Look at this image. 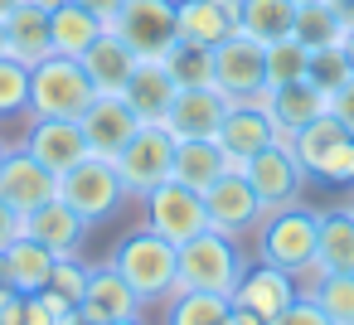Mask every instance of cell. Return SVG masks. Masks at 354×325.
<instances>
[{"label":"cell","instance_id":"ffe728a7","mask_svg":"<svg viewBox=\"0 0 354 325\" xmlns=\"http://www.w3.org/2000/svg\"><path fill=\"white\" fill-rule=\"evenodd\" d=\"M272 141H277V127H272V117H267L262 102H228V117L218 127V146H223V156L238 170L248 165V156H257Z\"/></svg>","mask_w":354,"mask_h":325},{"label":"cell","instance_id":"f546056e","mask_svg":"<svg viewBox=\"0 0 354 325\" xmlns=\"http://www.w3.org/2000/svg\"><path fill=\"white\" fill-rule=\"evenodd\" d=\"M315 262H320L325 272H354V209H330V214H320Z\"/></svg>","mask_w":354,"mask_h":325},{"label":"cell","instance_id":"2e32d148","mask_svg":"<svg viewBox=\"0 0 354 325\" xmlns=\"http://www.w3.org/2000/svg\"><path fill=\"white\" fill-rule=\"evenodd\" d=\"M296 296H301V291H296V277H291L286 267H272V262H252V267L238 277V286H233V306L262 315L267 325H272Z\"/></svg>","mask_w":354,"mask_h":325},{"label":"cell","instance_id":"d4e9b609","mask_svg":"<svg viewBox=\"0 0 354 325\" xmlns=\"http://www.w3.org/2000/svg\"><path fill=\"white\" fill-rule=\"evenodd\" d=\"M102 35H107V20L93 15L88 6H78V0H59V6H49V39H54V54L83 59Z\"/></svg>","mask_w":354,"mask_h":325},{"label":"cell","instance_id":"1f68e13d","mask_svg":"<svg viewBox=\"0 0 354 325\" xmlns=\"http://www.w3.org/2000/svg\"><path fill=\"white\" fill-rule=\"evenodd\" d=\"M233 296H218V291H175L165 301V325H223Z\"/></svg>","mask_w":354,"mask_h":325},{"label":"cell","instance_id":"816d5d0a","mask_svg":"<svg viewBox=\"0 0 354 325\" xmlns=\"http://www.w3.org/2000/svg\"><path fill=\"white\" fill-rule=\"evenodd\" d=\"M349 209H354V204H349Z\"/></svg>","mask_w":354,"mask_h":325},{"label":"cell","instance_id":"7402d4cb","mask_svg":"<svg viewBox=\"0 0 354 325\" xmlns=\"http://www.w3.org/2000/svg\"><path fill=\"white\" fill-rule=\"evenodd\" d=\"M228 117V98L218 88H180L170 112H165V131L180 141V136H218Z\"/></svg>","mask_w":354,"mask_h":325},{"label":"cell","instance_id":"60d3db41","mask_svg":"<svg viewBox=\"0 0 354 325\" xmlns=\"http://www.w3.org/2000/svg\"><path fill=\"white\" fill-rule=\"evenodd\" d=\"M20 233H25V214L0 199V252H6V243H15Z\"/></svg>","mask_w":354,"mask_h":325},{"label":"cell","instance_id":"bcb514c9","mask_svg":"<svg viewBox=\"0 0 354 325\" xmlns=\"http://www.w3.org/2000/svg\"><path fill=\"white\" fill-rule=\"evenodd\" d=\"M10 286V277H6V252H0V291H6Z\"/></svg>","mask_w":354,"mask_h":325},{"label":"cell","instance_id":"b9f144b4","mask_svg":"<svg viewBox=\"0 0 354 325\" xmlns=\"http://www.w3.org/2000/svg\"><path fill=\"white\" fill-rule=\"evenodd\" d=\"M78 6H88L93 15H102V20H112V15H117V10L127 6V0H78Z\"/></svg>","mask_w":354,"mask_h":325},{"label":"cell","instance_id":"7c38bea8","mask_svg":"<svg viewBox=\"0 0 354 325\" xmlns=\"http://www.w3.org/2000/svg\"><path fill=\"white\" fill-rule=\"evenodd\" d=\"M204 214H209V228H218L228 238H248L267 209H262L257 189L248 185V175L243 170H228V175H218L204 189Z\"/></svg>","mask_w":354,"mask_h":325},{"label":"cell","instance_id":"3957f363","mask_svg":"<svg viewBox=\"0 0 354 325\" xmlns=\"http://www.w3.org/2000/svg\"><path fill=\"white\" fill-rule=\"evenodd\" d=\"M97 88L93 78L83 73L78 59H64V54H49L30 68V117H64V122H78L88 107H93Z\"/></svg>","mask_w":354,"mask_h":325},{"label":"cell","instance_id":"f1b7e54d","mask_svg":"<svg viewBox=\"0 0 354 325\" xmlns=\"http://www.w3.org/2000/svg\"><path fill=\"white\" fill-rule=\"evenodd\" d=\"M296 25V6L291 0H238V35L257 39L262 49L286 39Z\"/></svg>","mask_w":354,"mask_h":325},{"label":"cell","instance_id":"8fae6325","mask_svg":"<svg viewBox=\"0 0 354 325\" xmlns=\"http://www.w3.org/2000/svg\"><path fill=\"white\" fill-rule=\"evenodd\" d=\"M243 175L257 189L262 209H281V204H296L306 194V170H301V160H296V151L286 141H272L257 156H248Z\"/></svg>","mask_w":354,"mask_h":325},{"label":"cell","instance_id":"8d00e7d4","mask_svg":"<svg viewBox=\"0 0 354 325\" xmlns=\"http://www.w3.org/2000/svg\"><path fill=\"white\" fill-rule=\"evenodd\" d=\"M306 78L330 98L339 83H349V59H344V44H325V49H310V68Z\"/></svg>","mask_w":354,"mask_h":325},{"label":"cell","instance_id":"e575fe53","mask_svg":"<svg viewBox=\"0 0 354 325\" xmlns=\"http://www.w3.org/2000/svg\"><path fill=\"white\" fill-rule=\"evenodd\" d=\"M306 68H310V49L301 44V39H277V44H267V88H281V83H296V78H306Z\"/></svg>","mask_w":354,"mask_h":325},{"label":"cell","instance_id":"f35d334b","mask_svg":"<svg viewBox=\"0 0 354 325\" xmlns=\"http://www.w3.org/2000/svg\"><path fill=\"white\" fill-rule=\"evenodd\" d=\"M272 325H335V320H330V315H325L310 296H296V301H291V306H286Z\"/></svg>","mask_w":354,"mask_h":325},{"label":"cell","instance_id":"603a6c76","mask_svg":"<svg viewBox=\"0 0 354 325\" xmlns=\"http://www.w3.org/2000/svg\"><path fill=\"white\" fill-rule=\"evenodd\" d=\"M88 219H78V209L73 204H64L59 194L49 199V204H39V209H30L25 214V233L30 238H39L54 257H68V252H78L83 248V238H88Z\"/></svg>","mask_w":354,"mask_h":325},{"label":"cell","instance_id":"d6986e66","mask_svg":"<svg viewBox=\"0 0 354 325\" xmlns=\"http://www.w3.org/2000/svg\"><path fill=\"white\" fill-rule=\"evenodd\" d=\"M175 93H180V83L170 78L165 59H141L136 73H131L127 88H122V98H127V107L141 117V127H165V112H170Z\"/></svg>","mask_w":354,"mask_h":325},{"label":"cell","instance_id":"ab89813d","mask_svg":"<svg viewBox=\"0 0 354 325\" xmlns=\"http://www.w3.org/2000/svg\"><path fill=\"white\" fill-rule=\"evenodd\" d=\"M349 136H354V73H349V83H339L335 93H330V107H325Z\"/></svg>","mask_w":354,"mask_h":325},{"label":"cell","instance_id":"8992f818","mask_svg":"<svg viewBox=\"0 0 354 325\" xmlns=\"http://www.w3.org/2000/svg\"><path fill=\"white\" fill-rule=\"evenodd\" d=\"M59 199L73 204L78 219L102 223V219H112V214L127 204V189H122V175H117L112 160H102V156H83L73 170L59 175Z\"/></svg>","mask_w":354,"mask_h":325},{"label":"cell","instance_id":"7bdbcfd3","mask_svg":"<svg viewBox=\"0 0 354 325\" xmlns=\"http://www.w3.org/2000/svg\"><path fill=\"white\" fill-rule=\"evenodd\" d=\"M223 325H267V320H262V315H252V310H243V306H228Z\"/></svg>","mask_w":354,"mask_h":325},{"label":"cell","instance_id":"d590c367","mask_svg":"<svg viewBox=\"0 0 354 325\" xmlns=\"http://www.w3.org/2000/svg\"><path fill=\"white\" fill-rule=\"evenodd\" d=\"M20 112H30V64L6 54L0 59V122H10Z\"/></svg>","mask_w":354,"mask_h":325},{"label":"cell","instance_id":"836d02e7","mask_svg":"<svg viewBox=\"0 0 354 325\" xmlns=\"http://www.w3.org/2000/svg\"><path fill=\"white\" fill-rule=\"evenodd\" d=\"M310 301H315L335 325H354V272H325L320 286L310 291Z\"/></svg>","mask_w":354,"mask_h":325},{"label":"cell","instance_id":"cb8c5ba5","mask_svg":"<svg viewBox=\"0 0 354 325\" xmlns=\"http://www.w3.org/2000/svg\"><path fill=\"white\" fill-rule=\"evenodd\" d=\"M228 170H238L228 156H223V146H218V136H180L175 141V165H170V180H180V185H189V189H209L218 175H228Z\"/></svg>","mask_w":354,"mask_h":325},{"label":"cell","instance_id":"7dc6e473","mask_svg":"<svg viewBox=\"0 0 354 325\" xmlns=\"http://www.w3.org/2000/svg\"><path fill=\"white\" fill-rule=\"evenodd\" d=\"M107 325H146L141 315H131V320H107Z\"/></svg>","mask_w":354,"mask_h":325},{"label":"cell","instance_id":"9a60e30c","mask_svg":"<svg viewBox=\"0 0 354 325\" xmlns=\"http://www.w3.org/2000/svg\"><path fill=\"white\" fill-rule=\"evenodd\" d=\"M20 146H25L44 170H54V175L73 170L83 156H93L83 127H78V122H64V117H30V131H25Z\"/></svg>","mask_w":354,"mask_h":325},{"label":"cell","instance_id":"e0dca14e","mask_svg":"<svg viewBox=\"0 0 354 325\" xmlns=\"http://www.w3.org/2000/svg\"><path fill=\"white\" fill-rule=\"evenodd\" d=\"M78 310H83V320L107 325V320H131V315H141L146 306H141V296L127 286V277H122L112 262H102V267H88V286H83Z\"/></svg>","mask_w":354,"mask_h":325},{"label":"cell","instance_id":"74e56055","mask_svg":"<svg viewBox=\"0 0 354 325\" xmlns=\"http://www.w3.org/2000/svg\"><path fill=\"white\" fill-rule=\"evenodd\" d=\"M83 286H88V267L78 262V252H68V257H54V277H49V286L44 291H54V296H64V301H83Z\"/></svg>","mask_w":354,"mask_h":325},{"label":"cell","instance_id":"7a4b0ae2","mask_svg":"<svg viewBox=\"0 0 354 325\" xmlns=\"http://www.w3.org/2000/svg\"><path fill=\"white\" fill-rule=\"evenodd\" d=\"M315 238H320V209L310 204H281V209H267L252 228V252L257 262H272V267H286V272H301L310 257H315Z\"/></svg>","mask_w":354,"mask_h":325},{"label":"cell","instance_id":"ac0fdd59","mask_svg":"<svg viewBox=\"0 0 354 325\" xmlns=\"http://www.w3.org/2000/svg\"><path fill=\"white\" fill-rule=\"evenodd\" d=\"M257 102L267 107V117H272V127H277V141H291L301 127H310V122L330 107V98H325L310 78H296V83L267 88Z\"/></svg>","mask_w":354,"mask_h":325},{"label":"cell","instance_id":"d6a6232c","mask_svg":"<svg viewBox=\"0 0 354 325\" xmlns=\"http://www.w3.org/2000/svg\"><path fill=\"white\" fill-rule=\"evenodd\" d=\"M165 68L180 88H214V49H199V44H185L175 39L165 49Z\"/></svg>","mask_w":354,"mask_h":325},{"label":"cell","instance_id":"30bf717a","mask_svg":"<svg viewBox=\"0 0 354 325\" xmlns=\"http://www.w3.org/2000/svg\"><path fill=\"white\" fill-rule=\"evenodd\" d=\"M141 209H146V228H151V233H160V238H170L175 248L209 228L204 194H199V189H189V185H180V180L156 185V189L141 199Z\"/></svg>","mask_w":354,"mask_h":325},{"label":"cell","instance_id":"c3c4849f","mask_svg":"<svg viewBox=\"0 0 354 325\" xmlns=\"http://www.w3.org/2000/svg\"><path fill=\"white\" fill-rule=\"evenodd\" d=\"M0 59H6V20H0Z\"/></svg>","mask_w":354,"mask_h":325},{"label":"cell","instance_id":"ba28073f","mask_svg":"<svg viewBox=\"0 0 354 325\" xmlns=\"http://www.w3.org/2000/svg\"><path fill=\"white\" fill-rule=\"evenodd\" d=\"M107 30L127 49H136V59H165V49L180 39L175 0H127V6L107 20Z\"/></svg>","mask_w":354,"mask_h":325},{"label":"cell","instance_id":"ee69618b","mask_svg":"<svg viewBox=\"0 0 354 325\" xmlns=\"http://www.w3.org/2000/svg\"><path fill=\"white\" fill-rule=\"evenodd\" d=\"M344 59H349V73H354V30L344 35Z\"/></svg>","mask_w":354,"mask_h":325},{"label":"cell","instance_id":"f907efd6","mask_svg":"<svg viewBox=\"0 0 354 325\" xmlns=\"http://www.w3.org/2000/svg\"><path fill=\"white\" fill-rule=\"evenodd\" d=\"M6 151H10V146H0V160H6Z\"/></svg>","mask_w":354,"mask_h":325},{"label":"cell","instance_id":"6da1fadb","mask_svg":"<svg viewBox=\"0 0 354 325\" xmlns=\"http://www.w3.org/2000/svg\"><path fill=\"white\" fill-rule=\"evenodd\" d=\"M107 262L127 277V286L141 296V306H165L180 291V248L151 228L127 233Z\"/></svg>","mask_w":354,"mask_h":325},{"label":"cell","instance_id":"4316f807","mask_svg":"<svg viewBox=\"0 0 354 325\" xmlns=\"http://www.w3.org/2000/svg\"><path fill=\"white\" fill-rule=\"evenodd\" d=\"M78 64H83V73L93 78V88H97V93H117V98H122V88H127V78L136 73V64H141V59H136V49H127V44L107 30V35H102V39H97Z\"/></svg>","mask_w":354,"mask_h":325},{"label":"cell","instance_id":"681fc988","mask_svg":"<svg viewBox=\"0 0 354 325\" xmlns=\"http://www.w3.org/2000/svg\"><path fill=\"white\" fill-rule=\"evenodd\" d=\"M291 6H296V10H301V6H325V0H291Z\"/></svg>","mask_w":354,"mask_h":325},{"label":"cell","instance_id":"f6af8a7d","mask_svg":"<svg viewBox=\"0 0 354 325\" xmlns=\"http://www.w3.org/2000/svg\"><path fill=\"white\" fill-rule=\"evenodd\" d=\"M20 6H25V0H0V20H6L10 10H20Z\"/></svg>","mask_w":354,"mask_h":325},{"label":"cell","instance_id":"5bb4252c","mask_svg":"<svg viewBox=\"0 0 354 325\" xmlns=\"http://www.w3.org/2000/svg\"><path fill=\"white\" fill-rule=\"evenodd\" d=\"M78 127H83V136H88V151H93V156L117 160V151L141 131V117L127 107V98H117V93H97V98H93V107L78 117Z\"/></svg>","mask_w":354,"mask_h":325},{"label":"cell","instance_id":"277c9868","mask_svg":"<svg viewBox=\"0 0 354 325\" xmlns=\"http://www.w3.org/2000/svg\"><path fill=\"white\" fill-rule=\"evenodd\" d=\"M243 272H248V257H243L238 238H228L218 228H204L189 243H180V286L185 291L233 296V286H238Z\"/></svg>","mask_w":354,"mask_h":325},{"label":"cell","instance_id":"83f0119b","mask_svg":"<svg viewBox=\"0 0 354 325\" xmlns=\"http://www.w3.org/2000/svg\"><path fill=\"white\" fill-rule=\"evenodd\" d=\"M6 277H10V286H15L20 296H35V291H44L49 277H54V252H49L39 238L20 233L15 243H6Z\"/></svg>","mask_w":354,"mask_h":325},{"label":"cell","instance_id":"4dcf8cb0","mask_svg":"<svg viewBox=\"0 0 354 325\" xmlns=\"http://www.w3.org/2000/svg\"><path fill=\"white\" fill-rule=\"evenodd\" d=\"M349 25L339 15L335 0H325V6H301L296 10V25H291V39H301L306 49H325V44H344Z\"/></svg>","mask_w":354,"mask_h":325},{"label":"cell","instance_id":"9c48e42d","mask_svg":"<svg viewBox=\"0 0 354 325\" xmlns=\"http://www.w3.org/2000/svg\"><path fill=\"white\" fill-rule=\"evenodd\" d=\"M214 88L228 102H257L267 93V49L248 35H228L214 49Z\"/></svg>","mask_w":354,"mask_h":325},{"label":"cell","instance_id":"484cf974","mask_svg":"<svg viewBox=\"0 0 354 325\" xmlns=\"http://www.w3.org/2000/svg\"><path fill=\"white\" fill-rule=\"evenodd\" d=\"M6 54L20 59V64H30V68L54 54V39H49V6L25 0L20 10L6 15Z\"/></svg>","mask_w":354,"mask_h":325},{"label":"cell","instance_id":"4fadbf2b","mask_svg":"<svg viewBox=\"0 0 354 325\" xmlns=\"http://www.w3.org/2000/svg\"><path fill=\"white\" fill-rule=\"evenodd\" d=\"M54 194H59V175L44 170L25 146H10L6 160H0V199L10 209H20V214H30V209L49 204Z\"/></svg>","mask_w":354,"mask_h":325},{"label":"cell","instance_id":"44dd1931","mask_svg":"<svg viewBox=\"0 0 354 325\" xmlns=\"http://www.w3.org/2000/svg\"><path fill=\"white\" fill-rule=\"evenodd\" d=\"M175 25L185 44L218 49L228 35H238V0H175Z\"/></svg>","mask_w":354,"mask_h":325},{"label":"cell","instance_id":"52a82bcc","mask_svg":"<svg viewBox=\"0 0 354 325\" xmlns=\"http://www.w3.org/2000/svg\"><path fill=\"white\" fill-rule=\"evenodd\" d=\"M117 175H122V189L127 199H146L156 185L170 180V165H175V136L165 127H141L122 151H117Z\"/></svg>","mask_w":354,"mask_h":325},{"label":"cell","instance_id":"5b68a950","mask_svg":"<svg viewBox=\"0 0 354 325\" xmlns=\"http://www.w3.org/2000/svg\"><path fill=\"white\" fill-rule=\"evenodd\" d=\"M306 170V180H325V185H354V136L330 117L320 112L310 127H301L291 141H286Z\"/></svg>","mask_w":354,"mask_h":325}]
</instances>
